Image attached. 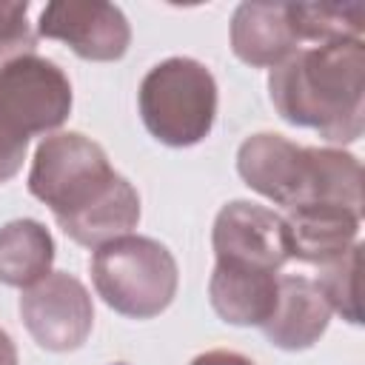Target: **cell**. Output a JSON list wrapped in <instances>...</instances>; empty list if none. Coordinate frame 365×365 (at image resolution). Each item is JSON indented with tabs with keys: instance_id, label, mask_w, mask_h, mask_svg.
<instances>
[{
	"instance_id": "1",
	"label": "cell",
	"mask_w": 365,
	"mask_h": 365,
	"mask_svg": "<svg viewBox=\"0 0 365 365\" xmlns=\"http://www.w3.org/2000/svg\"><path fill=\"white\" fill-rule=\"evenodd\" d=\"M29 191L46 202L77 245L100 248L140 222L137 188L111 168L100 143L80 131L43 137L29 171Z\"/></svg>"
},
{
	"instance_id": "2",
	"label": "cell",
	"mask_w": 365,
	"mask_h": 365,
	"mask_svg": "<svg viewBox=\"0 0 365 365\" xmlns=\"http://www.w3.org/2000/svg\"><path fill=\"white\" fill-rule=\"evenodd\" d=\"M277 114L328 143H356L365 128V46L334 40L297 48L268 74Z\"/></svg>"
},
{
	"instance_id": "3",
	"label": "cell",
	"mask_w": 365,
	"mask_h": 365,
	"mask_svg": "<svg viewBox=\"0 0 365 365\" xmlns=\"http://www.w3.org/2000/svg\"><path fill=\"white\" fill-rule=\"evenodd\" d=\"M237 171L251 191L282 208L325 202L362 214V165L342 148H305L259 131L242 140Z\"/></svg>"
},
{
	"instance_id": "4",
	"label": "cell",
	"mask_w": 365,
	"mask_h": 365,
	"mask_svg": "<svg viewBox=\"0 0 365 365\" xmlns=\"http://www.w3.org/2000/svg\"><path fill=\"white\" fill-rule=\"evenodd\" d=\"M91 279L108 308L131 319H151L174 302L180 271L163 242L125 234L94 248Z\"/></svg>"
},
{
	"instance_id": "5",
	"label": "cell",
	"mask_w": 365,
	"mask_h": 365,
	"mask_svg": "<svg viewBox=\"0 0 365 365\" xmlns=\"http://www.w3.org/2000/svg\"><path fill=\"white\" fill-rule=\"evenodd\" d=\"M137 106L143 125L157 143L188 148L214 128L217 80L200 60L168 57L143 77Z\"/></svg>"
},
{
	"instance_id": "6",
	"label": "cell",
	"mask_w": 365,
	"mask_h": 365,
	"mask_svg": "<svg viewBox=\"0 0 365 365\" xmlns=\"http://www.w3.org/2000/svg\"><path fill=\"white\" fill-rule=\"evenodd\" d=\"M71 83L66 71L37 54H23L0 68V111L26 134H51L71 114Z\"/></svg>"
},
{
	"instance_id": "7",
	"label": "cell",
	"mask_w": 365,
	"mask_h": 365,
	"mask_svg": "<svg viewBox=\"0 0 365 365\" xmlns=\"http://www.w3.org/2000/svg\"><path fill=\"white\" fill-rule=\"evenodd\" d=\"M20 317L31 339L54 354L77 351L94 328V302L68 271H51L23 291Z\"/></svg>"
},
{
	"instance_id": "8",
	"label": "cell",
	"mask_w": 365,
	"mask_h": 365,
	"mask_svg": "<svg viewBox=\"0 0 365 365\" xmlns=\"http://www.w3.org/2000/svg\"><path fill=\"white\" fill-rule=\"evenodd\" d=\"M211 245L217 262L225 265L279 271L291 259L285 217L248 200H234L220 208L211 228Z\"/></svg>"
},
{
	"instance_id": "9",
	"label": "cell",
	"mask_w": 365,
	"mask_h": 365,
	"mask_svg": "<svg viewBox=\"0 0 365 365\" xmlns=\"http://www.w3.org/2000/svg\"><path fill=\"white\" fill-rule=\"evenodd\" d=\"M37 34L66 43L94 63L120 60L131 43V26L120 6L94 0H54L40 11Z\"/></svg>"
},
{
	"instance_id": "10",
	"label": "cell",
	"mask_w": 365,
	"mask_h": 365,
	"mask_svg": "<svg viewBox=\"0 0 365 365\" xmlns=\"http://www.w3.org/2000/svg\"><path fill=\"white\" fill-rule=\"evenodd\" d=\"M328 322H331V308L314 279L297 274L279 277L274 314L262 325V334L274 348L305 351L325 334Z\"/></svg>"
},
{
	"instance_id": "11",
	"label": "cell",
	"mask_w": 365,
	"mask_h": 365,
	"mask_svg": "<svg viewBox=\"0 0 365 365\" xmlns=\"http://www.w3.org/2000/svg\"><path fill=\"white\" fill-rule=\"evenodd\" d=\"M359 222L362 214L342 205L308 202L288 208L285 225L291 234V259H302L311 265H328L339 259L356 242Z\"/></svg>"
},
{
	"instance_id": "12",
	"label": "cell",
	"mask_w": 365,
	"mask_h": 365,
	"mask_svg": "<svg viewBox=\"0 0 365 365\" xmlns=\"http://www.w3.org/2000/svg\"><path fill=\"white\" fill-rule=\"evenodd\" d=\"M279 274L265 268H242L217 262L208 279V299L217 317L228 325H265L274 314Z\"/></svg>"
},
{
	"instance_id": "13",
	"label": "cell",
	"mask_w": 365,
	"mask_h": 365,
	"mask_svg": "<svg viewBox=\"0 0 365 365\" xmlns=\"http://www.w3.org/2000/svg\"><path fill=\"white\" fill-rule=\"evenodd\" d=\"M231 48L254 68H274L299 43L288 20V3H240L231 17Z\"/></svg>"
},
{
	"instance_id": "14",
	"label": "cell",
	"mask_w": 365,
	"mask_h": 365,
	"mask_svg": "<svg viewBox=\"0 0 365 365\" xmlns=\"http://www.w3.org/2000/svg\"><path fill=\"white\" fill-rule=\"evenodd\" d=\"M54 240L37 220H11L0 228V282L31 288L51 274Z\"/></svg>"
},
{
	"instance_id": "15",
	"label": "cell",
	"mask_w": 365,
	"mask_h": 365,
	"mask_svg": "<svg viewBox=\"0 0 365 365\" xmlns=\"http://www.w3.org/2000/svg\"><path fill=\"white\" fill-rule=\"evenodd\" d=\"M288 20L297 43H334L362 40L365 6L362 3H288Z\"/></svg>"
},
{
	"instance_id": "16",
	"label": "cell",
	"mask_w": 365,
	"mask_h": 365,
	"mask_svg": "<svg viewBox=\"0 0 365 365\" xmlns=\"http://www.w3.org/2000/svg\"><path fill=\"white\" fill-rule=\"evenodd\" d=\"M359 257H362V245L354 242L339 259L322 265L319 279H317V288L325 297L328 308L336 311L351 325L362 322V311H359Z\"/></svg>"
},
{
	"instance_id": "17",
	"label": "cell",
	"mask_w": 365,
	"mask_h": 365,
	"mask_svg": "<svg viewBox=\"0 0 365 365\" xmlns=\"http://www.w3.org/2000/svg\"><path fill=\"white\" fill-rule=\"evenodd\" d=\"M26 14L29 0H0V68L37 48V34Z\"/></svg>"
},
{
	"instance_id": "18",
	"label": "cell",
	"mask_w": 365,
	"mask_h": 365,
	"mask_svg": "<svg viewBox=\"0 0 365 365\" xmlns=\"http://www.w3.org/2000/svg\"><path fill=\"white\" fill-rule=\"evenodd\" d=\"M29 137L0 111V182H9L26 160Z\"/></svg>"
},
{
	"instance_id": "19",
	"label": "cell",
	"mask_w": 365,
	"mask_h": 365,
	"mask_svg": "<svg viewBox=\"0 0 365 365\" xmlns=\"http://www.w3.org/2000/svg\"><path fill=\"white\" fill-rule=\"evenodd\" d=\"M191 365H254L248 356L237 354V351H225V348H217V351H205L200 356L191 359Z\"/></svg>"
}]
</instances>
